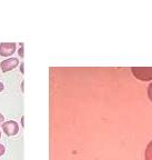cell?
Instances as JSON below:
<instances>
[{
    "mask_svg": "<svg viewBox=\"0 0 152 160\" xmlns=\"http://www.w3.org/2000/svg\"><path fill=\"white\" fill-rule=\"evenodd\" d=\"M131 71L139 80L142 81L152 80V67H132Z\"/></svg>",
    "mask_w": 152,
    "mask_h": 160,
    "instance_id": "6da1fadb",
    "label": "cell"
},
{
    "mask_svg": "<svg viewBox=\"0 0 152 160\" xmlns=\"http://www.w3.org/2000/svg\"><path fill=\"white\" fill-rule=\"evenodd\" d=\"M1 126H2L3 132H5L7 136H9V137L10 136L17 135L18 131H19V126H18V123L16 122V121H13V120L5 121Z\"/></svg>",
    "mask_w": 152,
    "mask_h": 160,
    "instance_id": "7a4b0ae2",
    "label": "cell"
},
{
    "mask_svg": "<svg viewBox=\"0 0 152 160\" xmlns=\"http://www.w3.org/2000/svg\"><path fill=\"white\" fill-rule=\"evenodd\" d=\"M16 46L15 42H1L0 43V56L2 57H9L16 51Z\"/></svg>",
    "mask_w": 152,
    "mask_h": 160,
    "instance_id": "3957f363",
    "label": "cell"
},
{
    "mask_svg": "<svg viewBox=\"0 0 152 160\" xmlns=\"http://www.w3.org/2000/svg\"><path fill=\"white\" fill-rule=\"evenodd\" d=\"M18 65H19V59L15 57H11L3 60L2 62L0 63V68H1V70H2L3 72H8V71H10V70H12L13 68L17 67Z\"/></svg>",
    "mask_w": 152,
    "mask_h": 160,
    "instance_id": "277c9868",
    "label": "cell"
},
{
    "mask_svg": "<svg viewBox=\"0 0 152 160\" xmlns=\"http://www.w3.org/2000/svg\"><path fill=\"white\" fill-rule=\"evenodd\" d=\"M145 160H152V141H150L145 149Z\"/></svg>",
    "mask_w": 152,
    "mask_h": 160,
    "instance_id": "5b68a950",
    "label": "cell"
},
{
    "mask_svg": "<svg viewBox=\"0 0 152 160\" xmlns=\"http://www.w3.org/2000/svg\"><path fill=\"white\" fill-rule=\"evenodd\" d=\"M148 96H149L150 100L152 101V82L149 85V87H148Z\"/></svg>",
    "mask_w": 152,
    "mask_h": 160,
    "instance_id": "8992f818",
    "label": "cell"
},
{
    "mask_svg": "<svg viewBox=\"0 0 152 160\" xmlns=\"http://www.w3.org/2000/svg\"><path fill=\"white\" fill-rule=\"evenodd\" d=\"M20 45H21V47H20V49H19V51H18V52H19V56L21 58L23 57V43H20Z\"/></svg>",
    "mask_w": 152,
    "mask_h": 160,
    "instance_id": "52a82bcc",
    "label": "cell"
},
{
    "mask_svg": "<svg viewBox=\"0 0 152 160\" xmlns=\"http://www.w3.org/2000/svg\"><path fill=\"white\" fill-rule=\"evenodd\" d=\"M5 151H6V148H5V146H3V145H1V143H0V156H2L3 153H5Z\"/></svg>",
    "mask_w": 152,
    "mask_h": 160,
    "instance_id": "ba28073f",
    "label": "cell"
},
{
    "mask_svg": "<svg viewBox=\"0 0 152 160\" xmlns=\"http://www.w3.org/2000/svg\"><path fill=\"white\" fill-rule=\"evenodd\" d=\"M5 122V116L2 113H0V125H2Z\"/></svg>",
    "mask_w": 152,
    "mask_h": 160,
    "instance_id": "9c48e42d",
    "label": "cell"
},
{
    "mask_svg": "<svg viewBox=\"0 0 152 160\" xmlns=\"http://www.w3.org/2000/svg\"><path fill=\"white\" fill-rule=\"evenodd\" d=\"M3 89H5V86H3V83L1 82V81H0V92H1V91H2Z\"/></svg>",
    "mask_w": 152,
    "mask_h": 160,
    "instance_id": "30bf717a",
    "label": "cell"
},
{
    "mask_svg": "<svg viewBox=\"0 0 152 160\" xmlns=\"http://www.w3.org/2000/svg\"><path fill=\"white\" fill-rule=\"evenodd\" d=\"M0 138H1V131H0Z\"/></svg>",
    "mask_w": 152,
    "mask_h": 160,
    "instance_id": "8fae6325",
    "label": "cell"
}]
</instances>
